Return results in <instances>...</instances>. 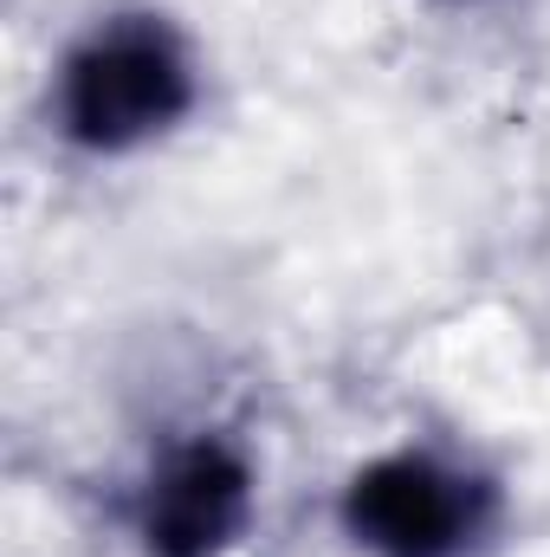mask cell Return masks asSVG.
Returning <instances> with one entry per match:
<instances>
[{
	"label": "cell",
	"instance_id": "1",
	"mask_svg": "<svg viewBox=\"0 0 550 557\" xmlns=\"http://www.w3.org/2000/svg\"><path fill=\"white\" fill-rule=\"evenodd\" d=\"M195 104V65L168 20L117 13L91 26L59 72V131L78 149L124 156L175 131Z\"/></svg>",
	"mask_w": 550,
	"mask_h": 557
},
{
	"label": "cell",
	"instance_id": "2",
	"mask_svg": "<svg viewBox=\"0 0 550 557\" xmlns=\"http://www.w3.org/2000/svg\"><path fill=\"white\" fill-rule=\"evenodd\" d=\"M492 486L440 454H383L343 486V532L370 557H466L492 532Z\"/></svg>",
	"mask_w": 550,
	"mask_h": 557
},
{
	"label": "cell",
	"instance_id": "3",
	"mask_svg": "<svg viewBox=\"0 0 550 557\" xmlns=\"http://www.w3.org/2000/svg\"><path fill=\"white\" fill-rule=\"evenodd\" d=\"M247 519H253V467L214 434L175 441L137 499V539L149 557H221L240 545Z\"/></svg>",
	"mask_w": 550,
	"mask_h": 557
}]
</instances>
